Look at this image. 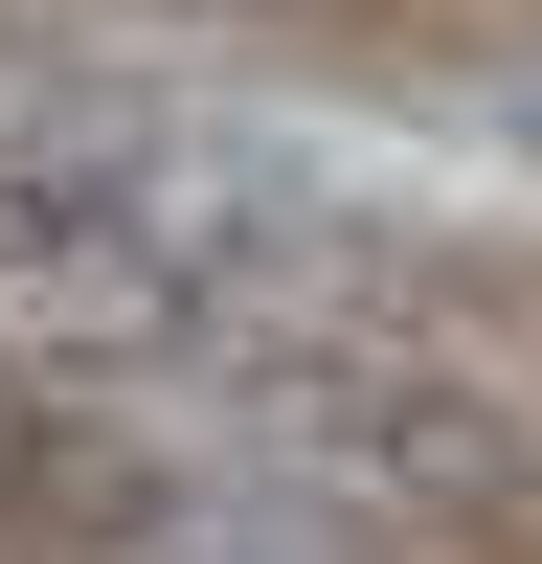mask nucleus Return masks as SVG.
Returning a JSON list of instances; mask_svg holds the SVG:
<instances>
[{
  "label": "nucleus",
  "mask_w": 542,
  "mask_h": 564,
  "mask_svg": "<svg viewBox=\"0 0 542 564\" xmlns=\"http://www.w3.org/2000/svg\"><path fill=\"white\" fill-rule=\"evenodd\" d=\"M159 406H204L226 475L316 497V520H475V542L542 520V406L430 361L406 316H226Z\"/></svg>",
  "instance_id": "f257e3e1"
},
{
  "label": "nucleus",
  "mask_w": 542,
  "mask_h": 564,
  "mask_svg": "<svg viewBox=\"0 0 542 564\" xmlns=\"http://www.w3.org/2000/svg\"><path fill=\"white\" fill-rule=\"evenodd\" d=\"M204 339H226V294L159 249V226H113L90 181H45V159H0V361H23V384L159 406Z\"/></svg>",
  "instance_id": "f03ea898"
},
{
  "label": "nucleus",
  "mask_w": 542,
  "mask_h": 564,
  "mask_svg": "<svg viewBox=\"0 0 542 564\" xmlns=\"http://www.w3.org/2000/svg\"><path fill=\"white\" fill-rule=\"evenodd\" d=\"M204 23H249V0H204Z\"/></svg>",
  "instance_id": "7ed1b4c3"
}]
</instances>
